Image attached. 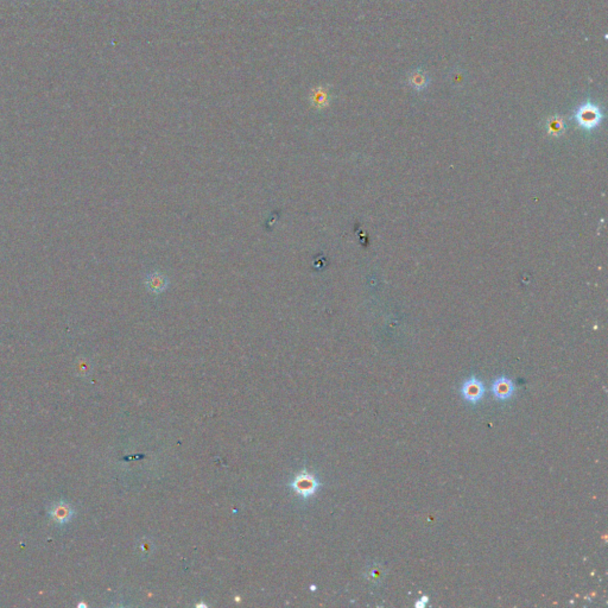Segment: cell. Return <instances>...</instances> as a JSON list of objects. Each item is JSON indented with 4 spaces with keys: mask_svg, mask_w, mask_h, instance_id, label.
I'll return each mask as SVG.
<instances>
[{
    "mask_svg": "<svg viewBox=\"0 0 608 608\" xmlns=\"http://www.w3.org/2000/svg\"><path fill=\"white\" fill-rule=\"evenodd\" d=\"M575 118H576L580 126L590 130L596 128L600 124L602 114L599 107L588 102V104H584L578 107Z\"/></svg>",
    "mask_w": 608,
    "mask_h": 608,
    "instance_id": "6da1fadb",
    "label": "cell"
},
{
    "mask_svg": "<svg viewBox=\"0 0 608 608\" xmlns=\"http://www.w3.org/2000/svg\"><path fill=\"white\" fill-rule=\"evenodd\" d=\"M461 394L463 399L471 404H477L482 399L483 394H485V386L481 380L477 378H469L462 384L461 386Z\"/></svg>",
    "mask_w": 608,
    "mask_h": 608,
    "instance_id": "7a4b0ae2",
    "label": "cell"
},
{
    "mask_svg": "<svg viewBox=\"0 0 608 608\" xmlns=\"http://www.w3.org/2000/svg\"><path fill=\"white\" fill-rule=\"evenodd\" d=\"M292 488L296 491L297 494H300L301 497H310L312 493L316 492L317 487H318V482L317 480L315 479L312 475H310L309 473H306V472H303V473H301L300 475H297L296 479L294 480V482H292Z\"/></svg>",
    "mask_w": 608,
    "mask_h": 608,
    "instance_id": "3957f363",
    "label": "cell"
},
{
    "mask_svg": "<svg viewBox=\"0 0 608 608\" xmlns=\"http://www.w3.org/2000/svg\"><path fill=\"white\" fill-rule=\"evenodd\" d=\"M492 393L499 400H506L515 393V385L512 380L506 377H500L492 384Z\"/></svg>",
    "mask_w": 608,
    "mask_h": 608,
    "instance_id": "277c9868",
    "label": "cell"
},
{
    "mask_svg": "<svg viewBox=\"0 0 608 608\" xmlns=\"http://www.w3.org/2000/svg\"><path fill=\"white\" fill-rule=\"evenodd\" d=\"M147 288L150 289V291L155 292V294H159V292H163L165 290V288L168 286V279L167 277L163 276L162 273H151L149 277H147Z\"/></svg>",
    "mask_w": 608,
    "mask_h": 608,
    "instance_id": "5b68a950",
    "label": "cell"
},
{
    "mask_svg": "<svg viewBox=\"0 0 608 608\" xmlns=\"http://www.w3.org/2000/svg\"><path fill=\"white\" fill-rule=\"evenodd\" d=\"M50 515L52 516V518L55 519V521H58V523L63 524L69 521L70 517L73 516V511L70 510V507L66 504H57L52 507V510L50 511Z\"/></svg>",
    "mask_w": 608,
    "mask_h": 608,
    "instance_id": "8992f818",
    "label": "cell"
},
{
    "mask_svg": "<svg viewBox=\"0 0 608 608\" xmlns=\"http://www.w3.org/2000/svg\"><path fill=\"white\" fill-rule=\"evenodd\" d=\"M409 81H410V84H411L412 87L416 88V89L421 90V89H423V88L427 87V85H428V76H427L426 73H423V72H422V70L417 69V70H415V72H412L411 74H410Z\"/></svg>",
    "mask_w": 608,
    "mask_h": 608,
    "instance_id": "52a82bcc",
    "label": "cell"
},
{
    "mask_svg": "<svg viewBox=\"0 0 608 608\" xmlns=\"http://www.w3.org/2000/svg\"><path fill=\"white\" fill-rule=\"evenodd\" d=\"M548 128H549V132H550V133L560 134V133H562L563 129H565V123H563L562 119H560V118H557V117L551 118L548 123Z\"/></svg>",
    "mask_w": 608,
    "mask_h": 608,
    "instance_id": "ba28073f",
    "label": "cell"
}]
</instances>
